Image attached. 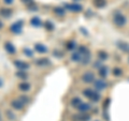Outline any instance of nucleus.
Here are the masks:
<instances>
[{
	"label": "nucleus",
	"mask_w": 129,
	"mask_h": 121,
	"mask_svg": "<svg viewBox=\"0 0 129 121\" xmlns=\"http://www.w3.org/2000/svg\"><path fill=\"white\" fill-rule=\"evenodd\" d=\"M82 93L86 99L89 100L90 102L98 103L99 101L101 100V94H100V92L92 89V88H85V89L82 91Z\"/></svg>",
	"instance_id": "nucleus-1"
},
{
	"label": "nucleus",
	"mask_w": 129,
	"mask_h": 121,
	"mask_svg": "<svg viewBox=\"0 0 129 121\" xmlns=\"http://www.w3.org/2000/svg\"><path fill=\"white\" fill-rule=\"evenodd\" d=\"M113 24L117 28H123L127 24V17L122 12H119V11L115 12L114 15H113Z\"/></svg>",
	"instance_id": "nucleus-2"
},
{
	"label": "nucleus",
	"mask_w": 129,
	"mask_h": 121,
	"mask_svg": "<svg viewBox=\"0 0 129 121\" xmlns=\"http://www.w3.org/2000/svg\"><path fill=\"white\" fill-rule=\"evenodd\" d=\"M63 8L70 12H74V13H80V12L83 11V6L80 5L78 2H73V3H64Z\"/></svg>",
	"instance_id": "nucleus-3"
},
{
	"label": "nucleus",
	"mask_w": 129,
	"mask_h": 121,
	"mask_svg": "<svg viewBox=\"0 0 129 121\" xmlns=\"http://www.w3.org/2000/svg\"><path fill=\"white\" fill-rule=\"evenodd\" d=\"M92 85H94V89L99 92L106 90L108 88V83L103 78H96V80L92 83Z\"/></svg>",
	"instance_id": "nucleus-4"
},
{
	"label": "nucleus",
	"mask_w": 129,
	"mask_h": 121,
	"mask_svg": "<svg viewBox=\"0 0 129 121\" xmlns=\"http://www.w3.org/2000/svg\"><path fill=\"white\" fill-rule=\"evenodd\" d=\"M81 79H82V82L85 83V84H92L96 80V75H95L94 72L86 71V72H84V73L82 74Z\"/></svg>",
	"instance_id": "nucleus-5"
},
{
	"label": "nucleus",
	"mask_w": 129,
	"mask_h": 121,
	"mask_svg": "<svg viewBox=\"0 0 129 121\" xmlns=\"http://www.w3.org/2000/svg\"><path fill=\"white\" fill-rule=\"evenodd\" d=\"M72 119L74 121H90L91 116L89 114H84V112H78L72 116Z\"/></svg>",
	"instance_id": "nucleus-6"
},
{
	"label": "nucleus",
	"mask_w": 129,
	"mask_h": 121,
	"mask_svg": "<svg viewBox=\"0 0 129 121\" xmlns=\"http://www.w3.org/2000/svg\"><path fill=\"white\" fill-rule=\"evenodd\" d=\"M10 30L11 32H13V33H21L23 31V21H18L16 23H13L12 25L10 26Z\"/></svg>",
	"instance_id": "nucleus-7"
},
{
	"label": "nucleus",
	"mask_w": 129,
	"mask_h": 121,
	"mask_svg": "<svg viewBox=\"0 0 129 121\" xmlns=\"http://www.w3.org/2000/svg\"><path fill=\"white\" fill-rule=\"evenodd\" d=\"M13 63H14V66L16 67V69H17L18 71H25L26 72L28 69L30 68L29 63H27L25 61H21V60H14Z\"/></svg>",
	"instance_id": "nucleus-8"
},
{
	"label": "nucleus",
	"mask_w": 129,
	"mask_h": 121,
	"mask_svg": "<svg viewBox=\"0 0 129 121\" xmlns=\"http://www.w3.org/2000/svg\"><path fill=\"white\" fill-rule=\"evenodd\" d=\"M79 110V112H84V114H88V111L91 110V105L89 103L82 102V104H80V106L76 108Z\"/></svg>",
	"instance_id": "nucleus-9"
},
{
	"label": "nucleus",
	"mask_w": 129,
	"mask_h": 121,
	"mask_svg": "<svg viewBox=\"0 0 129 121\" xmlns=\"http://www.w3.org/2000/svg\"><path fill=\"white\" fill-rule=\"evenodd\" d=\"M24 106H25V104H24L19 99H16V100L11 101V107L14 108V109H16V110H22V109H24Z\"/></svg>",
	"instance_id": "nucleus-10"
},
{
	"label": "nucleus",
	"mask_w": 129,
	"mask_h": 121,
	"mask_svg": "<svg viewBox=\"0 0 129 121\" xmlns=\"http://www.w3.org/2000/svg\"><path fill=\"white\" fill-rule=\"evenodd\" d=\"M116 45H117V47L123 51V53L129 55V43L124 42V41H117Z\"/></svg>",
	"instance_id": "nucleus-11"
},
{
	"label": "nucleus",
	"mask_w": 129,
	"mask_h": 121,
	"mask_svg": "<svg viewBox=\"0 0 129 121\" xmlns=\"http://www.w3.org/2000/svg\"><path fill=\"white\" fill-rule=\"evenodd\" d=\"M35 50L39 54H46L48 51V48L42 43H36L35 44Z\"/></svg>",
	"instance_id": "nucleus-12"
},
{
	"label": "nucleus",
	"mask_w": 129,
	"mask_h": 121,
	"mask_svg": "<svg viewBox=\"0 0 129 121\" xmlns=\"http://www.w3.org/2000/svg\"><path fill=\"white\" fill-rule=\"evenodd\" d=\"M3 47H5V49H6L7 53L10 54V55H14L16 53V48L14 47V45L11 42H6L5 45H3Z\"/></svg>",
	"instance_id": "nucleus-13"
},
{
	"label": "nucleus",
	"mask_w": 129,
	"mask_h": 121,
	"mask_svg": "<svg viewBox=\"0 0 129 121\" xmlns=\"http://www.w3.org/2000/svg\"><path fill=\"white\" fill-rule=\"evenodd\" d=\"M98 75H99L100 78L106 79V77L109 75V68L106 66H102L101 68H99L98 69Z\"/></svg>",
	"instance_id": "nucleus-14"
},
{
	"label": "nucleus",
	"mask_w": 129,
	"mask_h": 121,
	"mask_svg": "<svg viewBox=\"0 0 129 121\" xmlns=\"http://www.w3.org/2000/svg\"><path fill=\"white\" fill-rule=\"evenodd\" d=\"M35 63L39 67H46V66H50L51 64V60L47 58H40V59L35 60Z\"/></svg>",
	"instance_id": "nucleus-15"
},
{
	"label": "nucleus",
	"mask_w": 129,
	"mask_h": 121,
	"mask_svg": "<svg viewBox=\"0 0 129 121\" xmlns=\"http://www.w3.org/2000/svg\"><path fill=\"white\" fill-rule=\"evenodd\" d=\"M30 25L34 26L35 28H39V27L42 26V22H41V19H40V17L35 16V17H32L30 19Z\"/></svg>",
	"instance_id": "nucleus-16"
},
{
	"label": "nucleus",
	"mask_w": 129,
	"mask_h": 121,
	"mask_svg": "<svg viewBox=\"0 0 129 121\" xmlns=\"http://www.w3.org/2000/svg\"><path fill=\"white\" fill-rule=\"evenodd\" d=\"M71 60L73 62H81L82 61V55H81L78 50H75L71 54Z\"/></svg>",
	"instance_id": "nucleus-17"
},
{
	"label": "nucleus",
	"mask_w": 129,
	"mask_h": 121,
	"mask_svg": "<svg viewBox=\"0 0 129 121\" xmlns=\"http://www.w3.org/2000/svg\"><path fill=\"white\" fill-rule=\"evenodd\" d=\"M82 102H83V101H82V99H81V98H79V96H74V98L70 101V104H71L72 107L78 108L80 106V104H82Z\"/></svg>",
	"instance_id": "nucleus-18"
},
{
	"label": "nucleus",
	"mask_w": 129,
	"mask_h": 121,
	"mask_svg": "<svg viewBox=\"0 0 129 121\" xmlns=\"http://www.w3.org/2000/svg\"><path fill=\"white\" fill-rule=\"evenodd\" d=\"M0 15L3 16L5 18L10 17V16L12 15V10L8 9V8H1V9H0Z\"/></svg>",
	"instance_id": "nucleus-19"
},
{
	"label": "nucleus",
	"mask_w": 129,
	"mask_h": 121,
	"mask_svg": "<svg viewBox=\"0 0 129 121\" xmlns=\"http://www.w3.org/2000/svg\"><path fill=\"white\" fill-rule=\"evenodd\" d=\"M92 5H94L97 9H101L107 6V1L106 0H92Z\"/></svg>",
	"instance_id": "nucleus-20"
},
{
	"label": "nucleus",
	"mask_w": 129,
	"mask_h": 121,
	"mask_svg": "<svg viewBox=\"0 0 129 121\" xmlns=\"http://www.w3.org/2000/svg\"><path fill=\"white\" fill-rule=\"evenodd\" d=\"M53 11H54V13L58 16H63L66 14V9H64V8H61V7H55L53 9Z\"/></svg>",
	"instance_id": "nucleus-21"
},
{
	"label": "nucleus",
	"mask_w": 129,
	"mask_h": 121,
	"mask_svg": "<svg viewBox=\"0 0 129 121\" xmlns=\"http://www.w3.org/2000/svg\"><path fill=\"white\" fill-rule=\"evenodd\" d=\"M18 89L22 91H29L31 89V85L28 83H21L18 84Z\"/></svg>",
	"instance_id": "nucleus-22"
},
{
	"label": "nucleus",
	"mask_w": 129,
	"mask_h": 121,
	"mask_svg": "<svg viewBox=\"0 0 129 121\" xmlns=\"http://www.w3.org/2000/svg\"><path fill=\"white\" fill-rule=\"evenodd\" d=\"M6 117H7V119L9 120V121H15L16 120V116H15V114L12 110H10V109H7L6 110Z\"/></svg>",
	"instance_id": "nucleus-23"
},
{
	"label": "nucleus",
	"mask_w": 129,
	"mask_h": 121,
	"mask_svg": "<svg viewBox=\"0 0 129 121\" xmlns=\"http://www.w3.org/2000/svg\"><path fill=\"white\" fill-rule=\"evenodd\" d=\"M109 58V54L107 53V51H104V50H99L98 51V59L99 60H101V61H106V60Z\"/></svg>",
	"instance_id": "nucleus-24"
},
{
	"label": "nucleus",
	"mask_w": 129,
	"mask_h": 121,
	"mask_svg": "<svg viewBox=\"0 0 129 121\" xmlns=\"http://www.w3.org/2000/svg\"><path fill=\"white\" fill-rule=\"evenodd\" d=\"M123 73H124L123 70H122L120 68H118V67H115V68L112 70V74L114 75L115 77H120V76L123 75Z\"/></svg>",
	"instance_id": "nucleus-25"
},
{
	"label": "nucleus",
	"mask_w": 129,
	"mask_h": 121,
	"mask_svg": "<svg viewBox=\"0 0 129 121\" xmlns=\"http://www.w3.org/2000/svg\"><path fill=\"white\" fill-rule=\"evenodd\" d=\"M44 28L47 30V31H53L55 29V26H54V24L50 22V21H46L45 23H44Z\"/></svg>",
	"instance_id": "nucleus-26"
},
{
	"label": "nucleus",
	"mask_w": 129,
	"mask_h": 121,
	"mask_svg": "<svg viewBox=\"0 0 129 121\" xmlns=\"http://www.w3.org/2000/svg\"><path fill=\"white\" fill-rule=\"evenodd\" d=\"M15 75L17 76L18 78H21V79H27L28 78V74L26 73L25 71H17L15 73Z\"/></svg>",
	"instance_id": "nucleus-27"
},
{
	"label": "nucleus",
	"mask_w": 129,
	"mask_h": 121,
	"mask_svg": "<svg viewBox=\"0 0 129 121\" xmlns=\"http://www.w3.org/2000/svg\"><path fill=\"white\" fill-rule=\"evenodd\" d=\"M75 47H76V43L74 41H68L66 44V48L68 50H73Z\"/></svg>",
	"instance_id": "nucleus-28"
},
{
	"label": "nucleus",
	"mask_w": 129,
	"mask_h": 121,
	"mask_svg": "<svg viewBox=\"0 0 129 121\" xmlns=\"http://www.w3.org/2000/svg\"><path fill=\"white\" fill-rule=\"evenodd\" d=\"M23 51H24V54H25V56H27V57H32L34 56V51H32L30 48H28V47H25L23 49Z\"/></svg>",
	"instance_id": "nucleus-29"
},
{
	"label": "nucleus",
	"mask_w": 129,
	"mask_h": 121,
	"mask_svg": "<svg viewBox=\"0 0 129 121\" xmlns=\"http://www.w3.org/2000/svg\"><path fill=\"white\" fill-rule=\"evenodd\" d=\"M19 100H21L22 102H23L24 104H25V105H26V104H28V103H29V101H30V99L28 98L27 95H25V94H23V95H21V96H19Z\"/></svg>",
	"instance_id": "nucleus-30"
},
{
	"label": "nucleus",
	"mask_w": 129,
	"mask_h": 121,
	"mask_svg": "<svg viewBox=\"0 0 129 121\" xmlns=\"http://www.w3.org/2000/svg\"><path fill=\"white\" fill-rule=\"evenodd\" d=\"M103 66V64H102V61H101V60H96V61L94 62V68L96 69V70H98V69L99 68H101Z\"/></svg>",
	"instance_id": "nucleus-31"
},
{
	"label": "nucleus",
	"mask_w": 129,
	"mask_h": 121,
	"mask_svg": "<svg viewBox=\"0 0 129 121\" xmlns=\"http://www.w3.org/2000/svg\"><path fill=\"white\" fill-rule=\"evenodd\" d=\"M28 9H29V11H37L38 7L36 6L34 2H32V3H30V5H28Z\"/></svg>",
	"instance_id": "nucleus-32"
},
{
	"label": "nucleus",
	"mask_w": 129,
	"mask_h": 121,
	"mask_svg": "<svg viewBox=\"0 0 129 121\" xmlns=\"http://www.w3.org/2000/svg\"><path fill=\"white\" fill-rule=\"evenodd\" d=\"M3 2H5L6 5H8V6H11V5H13L14 3V0H3Z\"/></svg>",
	"instance_id": "nucleus-33"
},
{
	"label": "nucleus",
	"mask_w": 129,
	"mask_h": 121,
	"mask_svg": "<svg viewBox=\"0 0 129 121\" xmlns=\"http://www.w3.org/2000/svg\"><path fill=\"white\" fill-rule=\"evenodd\" d=\"M21 1H23L24 3H26V5H30V3L34 2L32 0H21Z\"/></svg>",
	"instance_id": "nucleus-34"
},
{
	"label": "nucleus",
	"mask_w": 129,
	"mask_h": 121,
	"mask_svg": "<svg viewBox=\"0 0 129 121\" xmlns=\"http://www.w3.org/2000/svg\"><path fill=\"white\" fill-rule=\"evenodd\" d=\"M2 27H3V24H2V22H1V21H0V29H1Z\"/></svg>",
	"instance_id": "nucleus-35"
},
{
	"label": "nucleus",
	"mask_w": 129,
	"mask_h": 121,
	"mask_svg": "<svg viewBox=\"0 0 129 121\" xmlns=\"http://www.w3.org/2000/svg\"><path fill=\"white\" fill-rule=\"evenodd\" d=\"M2 120V117H1V112H0V121Z\"/></svg>",
	"instance_id": "nucleus-36"
},
{
	"label": "nucleus",
	"mask_w": 129,
	"mask_h": 121,
	"mask_svg": "<svg viewBox=\"0 0 129 121\" xmlns=\"http://www.w3.org/2000/svg\"><path fill=\"white\" fill-rule=\"evenodd\" d=\"M73 1H74V2H76V1H80V0H73Z\"/></svg>",
	"instance_id": "nucleus-37"
},
{
	"label": "nucleus",
	"mask_w": 129,
	"mask_h": 121,
	"mask_svg": "<svg viewBox=\"0 0 129 121\" xmlns=\"http://www.w3.org/2000/svg\"><path fill=\"white\" fill-rule=\"evenodd\" d=\"M94 121H100V120H98V119H97V120H94Z\"/></svg>",
	"instance_id": "nucleus-38"
},
{
	"label": "nucleus",
	"mask_w": 129,
	"mask_h": 121,
	"mask_svg": "<svg viewBox=\"0 0 129 121\" xmlns=\"http://www.w3.org/2000/svg\"><path fill=\"white\" fill-rule=\"evenodd\" d=\"M0 84H1V78H0Z\"/></svg>",
	"instance_id": "nucleus-39"
},
{
	"label": "nucleus",
	"mask_w": 129,
	"mask_h": 121,
	"mask_svg": "<svg viewBox=\"0 0 129 121\" xmlns=\"http://www.w3.org/2000/svg\"><path fill=\"white\" fill-rule=\"evenodd\" d=\"M128 60H129V58H128Z\"/></svg>",
	"instance_id": "nucleus-40"
}]
</instances>
